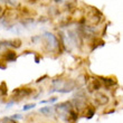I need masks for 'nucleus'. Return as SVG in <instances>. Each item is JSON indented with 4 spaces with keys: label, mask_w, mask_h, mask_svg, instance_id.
<instances>
[{
    "label": "nucleus",
    "mask_w": 123,
    "mask_h": 123,
    "mask_svg": "<svg viewBox=\"0 0 123 123\" xmlns=\"http://www.w3.org/2000/svg\"><path fill=\"white\" fill-rule=\"evenodd\" d=\"M43 38L45 40L46 48L48 49V50H54V49H56L58 47V42H57L56 37L53 35L52 32H45L43 35Z\"/></svg>",
    "instance_id": "1"
},
{
    "label": "nucleus",
    "mask_w": 123,
    "mask_h": 123,
    "mask_svg": "<svg viewBox=\"0 0 123 123\" xmlns=\"http://www.w3.org/2000/svg\"><path fill=\"white\" fill-rule=\"evenodd\" d=\"M32 88L29 87H19V88H16L13 90L12 93H11V97L13 98H25V97H28L30 96L32 94Z\"/></svg>",
    "instance_id": "2"
},
{
    "label": "nucleus",
    "mask_w": 123,
    "mask_h": 123,
    "mask_svg": "<svg viewBox=\"0 0 123 123\" xmlns=\"http://www.w3.org/2000/svg\"><path fill=\"white\" fill-rule=\"evenodd\" d=\"M0 45L1 46H9V47H12V48H19L21 46V40L19 38H15L11 39V40H1L0 42Z\"/></svg>",
    "instance_id": "3"
},
{
    "label": "nucleus",
    "mask_w": 123,
    "mask_h": 123,
    "mask_svg": "<svg viewBox=\"0 0 123 123\" xmlns=\"http://www.w3.org/2000/svg\"><path fill=\"white\" fill-rule=\"evenodd\" d=\"M94 100L96 102L98 105H105V104L109 102V98L105 94L103 93H96L95 94V97H94Z\"/></svg>",
    "instance_id": "4"
},
{
    "label": "nucleus",
    "mask_w": 123,
    "mask_h": 123,
    "mask_svg": "<svg viewBox=\"0 0 123 123\" xmlns=\"http://www.w3.org/2000/svg\"><path fill=\"white\" fill-rule=\"evenodd\" d=\"M3 57H5V59H6L7 62H15L17 58V55H16V53L12 52V50H8V52L3 55Z\"/></svg>",
    "instance_id": "5"
},
{
    "label": "nucleus",
    "mask_w": 123,
    "mask_h": 123,
    "mask_svg": "<svg viewBox=\"0 0 123 123\" xmlns=\"http://www.w3.org/2000/svg\"><path fill=\"white\" fill-rule=\"evenodd\" d=\"M53 110H54V107L46 106V107H42V109L39 110V112H40V113H43L44 115H46V117H50V115L53 114Z\"/></svg>",
    "instance_id": "6"
},
{
    "label": "nucleus",
    "mask_w": 123,
    "mask_h": 123,
    "mask_svg": "<svg viewBox=\"0 0 123 123\" xmlns=\"http://www.w3.org/2000/svg\"><path fill=\"white\" fill-rule=\"evenodd\" d=\"M100 86H101V85H100V83H98V81L94 80L91 84L88 85V91H90V92L96 91V90H98V88H100Z\"/></svg>",
    "instance_id": "7"
},
{
    "label": "nucleus",
    "mask_w": 123,
    "mask_h": 123,
    "mask_svg": "<svg viewBox=\"0 0 123 123\" xmlns=\"http://www.w3.org/2000/svg\"><path fill=\"white\" fill-rule=\"evenodd\" d=\"M7 94V85L5 82H2L1 84H0V95H6Z\"/></svg>",
    "instance_id": "8"
},
{
    "label": "nucleus",
    "mask_w": 123,
    "mask_h": 123,
    "mask_svg": "<svg viewBox=\"0 0 123 123\" xmlns=\"http://www.w3.org/2000/svg\"><path fill=\"white\" fill-rule=\"evenodd\" d=\"M103 82L107 85V86H111V85L115 84V81H114L113 78H103Z\"/></svg>",
    "instance_id": "9"
},
{
    "label": "nucleus",
    "mask_w": 123,
    "mask_h": 123,
    "mask_svg": "<svg viewBox=\"0 0 123 123\" xmlns=\"http://www.w3.org/2000/svg\"><path fill=\"white\" fill-rule=\"evenodd\" d=\"M1 122H3V123H17L12 117H5V119L1 120Z\"/></svg>",
    "instance_id": "10"
},
{
    "label": "nucleus",
    "mask_w": 123,
    "mask_h": 123,
    "mask_svg": "<svg viewBox=\"0 0 123 123\" xmlns=\"http://www.w3.org/2000/svg\"><path fill=\"white\" fill-rule=\"evenodd\" d=\"M35 106H36V104H35V103L27 104V105H25V106L23 107V111H28V110H30V109H34Z\"/></svg>",
    "instance_id": "11"
},
{
    "label": "nucleus",
    "mask_w": 123,
    "mask_h": 123,
    "mask_svg": "<svg viewBox=\"0 0 123 123\" xmlns=\"http://www.w3.org/2000/svg\"><path fill=\"white\" fill-rule=\"evenodd\" d=\"M56 100H57V97H53V98H49V100H47V101H42L40 103H53V102H55Z\"/></svg>",
    "instance_id": "12"
},
{
    "label": "nucleus",
    "mask_w": 123,
    "mask_h": 123,
    "mask_svg": "<svg viewBox=\"0 0 123 123\" xmlns=\"http://www.w3.org/2000/svg\"><path fill=\"white\" fill-rule=\"evenodd\" d=\"M93 114H94V111H93V110H90V111H88V113H87V119H91V117H93Z\"/></svg>",
    "instance_id": "13"
},
{
    "label": "nucleus",
    "mask_w": 123,
    "mask_h": 123,
    "mask_svg": "<svg viewBox=\"0 0 123 123\" xmlns=\"http://www.w3.org/2000/svg\"><path fill=\"white\" fill-rule=\"evenodd\" d=\"M11 117H12L13 120H15V119H21L23 117H21V115H19V114H16V115H12Z\"/></svg>",
    "instance_id": "14"
},
{
    "label": "nucleus",
    "mask_w": 123,
    "mask_h": 123,
    "mask_svg": "<svg viewBox=\"0 0 123 123\" xmlns=\"http://www.w3.org/2000/svg\"><path fill=\"white\" fill-rule=\"evenodd\" d=\"M29 3H35V2H37V0H27Z\"/></svg>",
    "instance_id": "15"
},
{
    "label": "nucleus",
    "mask_w": 123,
    "mask_h": 123,
    "mask_svg": "<svg viewBox=\"0 0 123 123\" xmlns=\"http://www.w3.org/2000/svg\"><path fill=\"white\" fill-rule=\"evenodd\" d=\"M0 68H1V69H5V68H6V65H1V64H0Z\"/></svg>",
    "instance_id": "16"
},
{
    "label": "nucleus",
    "mask_w": 123,
    "mask_h": 123,
    "mask_svg": "<svg viewBox=\"0 0 123 123\" xmlns=\"http://www.w3.org/2000/svg\"><path fill=\"white\" fill-rule=\"evenodd\" d=\"M0 49H1V45H0Z\"/></svg>",
    "instance_id": "17"
}]
</instances>
